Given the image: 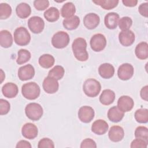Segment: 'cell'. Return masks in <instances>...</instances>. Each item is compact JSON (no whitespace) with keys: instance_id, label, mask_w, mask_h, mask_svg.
I'll use <instances>...</instances> for the list:
<instances>
[{"instance_id":"obj_1","label":"cell","mask_w":148,"mask_h":148,"mask_svg":"<svg viewBox=\"0 0 148 148\" xmlns=\"http://www.w3.org/2000/svg\"><path fill=\"white\" fill-rule=\"evenodd\" d=\"M86 40L82 38L75 39L72 45V49L75 57L80 61H86L88 58V53L86 50Z\"/></svg>"},{"instance_id":"obj_2","label":"cell","mask_w":148,"mask_h":148,"mask_svg":"<svg viewBox=\"0 0 148 148\" xmlns=\"http://www.w3.org/2000/svg\"><path fill=\"white\" fill-rule=\"evenodd\" d=\"M21 92L25 98L29 100H34L39 97L40 89L37 83L31 82L25 83L22 86Z\"/></svg>"},{"instance_id":"obj_3","label":"cell","mask_w":148,"mask_h":148,"mask_svg":"<svg viewBox=\"0 0 148 148\" xmlns=\"http://www.w3.org/2000/svg\"><path fill=\"white\" fill-rule=\"evenodd\" d=\"M83 90L84 94L88 97H95L101 91V85L96 79L90 78L84 82Z\"/></svg>"},{"instance_id":"obj_4","label":"cell","mask_w":148,"mask_h":148,"mask_svg":"<svg viewBox=\"0 0 148 148\" xmlns=\"http://www.w3.org/2000/svg\"><path fill=\"white\" fill-rule=\"evenodd\" d=\"M25 113L29 119L32 121H38L42 117L43 110L40 104L32 102L27 105L25 108Z\"/></svg>"},{"instance_id":"obj_5","label":"cell","mask_w":148,"mask_h":148,"mask_svg":"<svg viewBox=\"0 0 148 148\" xmlns=\"http://www.w3.org/2000/svg\"><path fill=\"white\" fill-rule=\"evenodd\" d=\"M14 40L18 46H26L31 40V35L26 28L18 27L14 32Z\"/></svg>"},{"instance_id":"obj_6","label":"cell","mask_w":148,"mask_h":148,"mask_svg":"<svg viewBox=\"0 0 148 148\" xmlns=\"http://www.w3.org/2000/svg\"><path fill=\"white\" fill-rule=\"evenodd\" d=\"M70 41L68 34L65 31H58L54 34L51 38V44L56 49H63L68 46Z\"/></svg>"},{"instance_id":"obj_7","label":"cell","mask_w":148,"mask_h":148,"mask_svg":"<svg viewBox=\"0 0 148 148\" xmlns=\"http://www.w3.org/2000/svg\"><path fill=\"white\" fill-rule=\"evenodd\" d=\"M90 44L93 51L99 52L105 48L106 46V39L103 34H97L91 37Z\"/></svg>"},{"instance_id":"obj_8","label":"cell","mask_w":148,"mask_h":148,"mask_svg":"<svg viewBox=\"0 0 148 148\" xmlns=\"http://www.w3.org/2000/svg\"><path fill=\"white\" fill-rule=\"evenodd\" d=\"M28 26L32 33L40 34L44 29L45 22L39 16H32L28 21Z\"/></svg>"},{"instance_id":"obj_9","label":"cell","mask_w":148,"mask_h":148,"mask_svg":"<svg viewBox=\"0 0 148 148\" xmlns=\"http://www.w3.org/2000/svg\"><path fill=\"white\" fill-rule=\"evenodd\" d=\"M95 112L92 108L89 106H83L78 111V117L84 123H89L94 119Z\"/></svg>"},{"instance_id":"obj_10","label":"cell","mask_w":148,"mask_h":148,"mask_svg":"<svg viewBox=\"0 0 148 148\" xmlns=\"http://www.w3.org/2000/svg\"><path fill=\"white\" fill-rule=\"evenodd\" d=\"M134 73L133 66L129 63L121 65L117 70V76L122 80H128L131 79Z\"/></svg>"},{"instance_id":"obj_11","label":"cell","mask_w":148,"mask_h":148,"mask_svg":"<svg viewBox=\"0 0 148 148\" xmlns=\"http://www.w3.org/2000/svg\"><path fill=\"white\" fill-rule=\"evenodd\" d=\"M44 91L47 94L56 93L59 88V84L56 79L47 76L46 77L42 84Z\"/></svg>"},{"instance_id":"obj_12","label":"cell","mask_w":148,"mask_h":148,"mask_svg":"<svg viewBox=\"0 0 148 148\" xmlns=\"http://www.w3.org/2000/svg\"><path fill=\"white\" fill-rule=\"evenodd\" d=\"M35 75V69L31 64H27L19 68L18 70V77L21 81L30 80Z\"/></svg>"},{"instance_id":"obj_13","label":"cell","mask_w":148,"mask_h":148,"mask_svg":"<svg viewBox=\"0 0 148 148\" xmlns=\"http://www.w3.org/2000/svg\"><path fill=\"white\" fill-rule=\"evenodd\" d=\"M135 36L134 33L130 29L121 31L119 34V42L124 46H130L135 41Z\"/></svg>"},{"instance_id":"obj_14","label":"cell","mask_w":148,"mask_h":148,"mask_svg":"<svg viewBox=\"0 0 148 148\" xmlns=\"http://www.w3.org/2000/svg\"><path fill=\"white\" fill-rule=\"evenodd\" d=\"M134 106L133 99L128 95L120 97L117 101L118 108L123 112H127L131 110Z\"/></svg>"},{"instance_id":"obj_15","label":"cell","mask_w":148,"mask_h":148,"mask_svg":"<svg viewBox=\"0 0 148 148\" xmlns=\"http://www.w3.org/2000/svg\"><path fill=\"white\" fill-rule=\"evenodd\" d=\"M21 134L25 138L33 139L38 136V130L35 124L31 123H27L22 127Z\"/></svg>"},{"instance_id":"obj_16","label":"cell","mask_w":148,"mask_h":148,"mask_svg":"<svg viewBox=\"0 0 148 148\" xmlns=\"http://www.w3.org/2000/svg\"><path fill=\"white\" fill-rule=\"evenodd\" d=\"M100 18L97 14L90 13L87 14L83 18V24L88 29L95 28L99 24Z\"/></svg>"},{"instance_id":"obj_17","label":"cell","mask_w":148,"mask_h":148,"mask_svg":"<svg viewBox=\"0 0 148 148\" xmlns=\"http://www.w3.org/2000/svg\"><path fill=\"white\" fill-rule=\"evenodd\" d=\"M108 136L110 140L113 142L121 141L124 136V131L123 128L119 125H113L110 127Z\"/></svg>"},{"instance_id":"obj_18","label":"cell","mask_w":148,"mask_h":148,"mask_svg":"<svg viewBox=\"0 0 148 148\" xmlns=\"http://www.w3.org/2000/svg\"><path fill=\"white\" fill-rule=\"evenodd\" d=\"M109 128V125L103 120L98 119L95 120L91 125V131L94 134L101 135L105 134Z\"/></svg>"},{"instance_id":"obj_19","label":"cell","mask_w":148,"mask_h":148,"mask_svg":"<svg viewBox=\"0 0 148 148\" xmlns=\"http://www.w3.org/2000/svg\"><path fill=\"white\" fill-rule=\"evenodd\" d=\"M2 92L3 95L8 98H14L18 92L17 86L12 82L5 83L2 87Z\"/></svg>"},{"instance_id":"obj_20","label":"cell","mask_w":148,"mask_h":148,"mask_svg":"<svg viewBox=\"0 0 148 148\" xmlns=\"http://www.w3.org/2000/svg\"><path fill=\"white\" fill-rule=\"evenodd\" d=\"M119 20V15L115 12L108 13L105 17V25L108 29H114L117 28Z\"/></svg>"},{"instance_id":"obj_21","label":"cell","mask_w":148,"mask_h":148,"mask_svg":"<svg viewBox=\"0 0 148 148\" xmlns=\"http://www.w3.org/2000/svg\"><path fill=\"white\" fill-rule=\"evenodd\" d=\"M98 73L103 79H110L114 74V68L109 63H103L98 68Z\"/></svg>"},{"instance_id":"obj_22","label":"cell","mask_w":148,"mask_h":148,"mask_svg":"<svg viewBox=\"0 0 148 148\" xmlns=\"http://www.w3.org/2000/svg\"><path fill=\"white\" fill-rule=\"evenodd\" d=\"M107 114L110 121L113 123H118L123 119L124 112L120 110L117 106H114L109 109Z\"/></svg>"},{"instance_id":"obj_23","label":"cell","mask_w":148,"mask_h":148,"mask_svg":"<svg viewBox=\"0 0 148 148\" xmlns=\"http://www.w3.org/2000/svg\"><path fill=\"white\" fill-rule=\"evenodd\" d=\"M115 99V93L110 89L103 90L99 96V101L103 105L112 104Z\"/></svg>"},{"instance_id":"obj_24","label":"cell","mask_w":148,"mask_h":148,"mask_svg":"<svg viewBox=\"0 0 148 148\" xmlns=\"http://www.w3.org/2000/svg\"><path fill=\"white\" fill-rule=\"evenodd\" d=\"M16 13L17 16L20 18H26L30 16L31 8L28 3L22 2L16 6Z\"/></svg>"},{"instance_id":"obj_25","label":"cell","mask_w":148,"mask_h":148,"mask_svg":"<svg viewBox=\"0 0 148 148\" xmlns=\"http://www.w3.org/2000/svg\"><path fill=\"white\" fill-rule=\"evenodd\" d=\"M136 57L140 60H146L148 58V44L147 42H142L138 43L135 49Z\"/></svg>"},{"instance_id":"obj_26","label":"cell","mask_w":148,"mask_h":148,"mask_svg":"<svg viewBox=\"0 0 148 148\" xmlns=\"http://www.w3.org/2000/svg\"><path fill=\"white\" fill-rule=\"evenodd\" d=\"M13 44V37L11 33L6 29L0 32V45L3 48H9Z\"/></svg>"},{"instance_id":"obj_27","label":"cell","mask_w":148,"mask_h":148,"mask_svg":"<svg viewBox=\"0 0 148 148\" xmlns=\"http://www.w3.org/2000/svg\"><path fill=\"white\" fill-rule=\"evenodd\" d=\"M75 12V6L71 2L65 3L64 5H63L61 9V14L62 17L65 18H68L73 16Z\"/></svg>"},{"instance_id":"obj_28","label":"cell","mask_w":148,"mask_h":148,"mask_svg":"<svg viewBox=\"0 0 148 148\" xmlns=\"http://www.w3.org/2000/svg\"><path fill=\"white\" fill-rule=\"evenodd\" d=\"M64 27L67 30L76 29L80 24V18L77 16H73L68 18H65L62 21Z\"/></svg>"},{"instance_id":"obj_29","label":"cell","mask_w":148,"mask_h":148,"mask_svg":"<svg viewBox=\"0 0 148 148\" xmlns=\"http://www.w3.org/2000/svg\"><path fill=\"white\" fill-rule=\"evenodd\" d=\"M38 62L41 67L48 69L53 66L55 62V59L51 54H44L39 58Z\"/></svg>"},{"instance_id":"obj_30","label":"cell","mask_w":148,"mask_h":148,"mask_svg":"<svg viewBox=\"0 0 148 148\" xmlns=\"http://www.w3.org/2000/svg\"><path fill=\"white\" fill-rule=\"evenodd\" d=\"M44 17L46 20L49 22H55L60 17V12L55 7H51L44 12Z\"/></svg>"},{"instance_id":"obj_31","label":"cell","mask_w":148,"mask_h":148,"mask_svg":"<svg viewBox=\"0 0 148 148\" xmlns=\"http://www.w3.org/2000/svg\"><path fill=\"white\" fill-rule=\"evenodd\" d=\"M92 2L105 10H110L116 8L119 1L118 0H97L93 1Z\"/></svg>"},{"instance_id":"obj_32","label":"cell","mask_w":148,"mask_h":148,"mask_svg":"<svg viewBox=\"0 0 148 148\" xmlns=\"http://www.w3.org/2000/svg\"><path fill=\"white\" fill-rule=\"evenodd\" d=\"M136 121L139 123H147L148 121V110L140 108L136 110L134 114Z\"/></svg>"},{"instance_id":"obj_33","label":"cell","mask_w":148,"mask_h":148,"mask_svg":"<svg viewBox=\"0 0 148 148\" xmlns=\"http://www.w3.org/2000/svg\"><path fill=\"white\" fill-rule=\"evenodd\" d=\"M17 54L18 57L16 60V62L18 65H21L26 63L30 60L31 57V53L26 49H20L18 51Z\"/></svg>"},{"instance_id":"obj_34","label":"cell","mask_w":148,"mask_h":148,"mask_svg":"<svg viewBox=\"0 0 148 148\" xmlns=\"http://www.w3.org/2000/svg\"><path fill=\"white\" fill-rule=\"evenodd\" d=\"M65 73L64 68L61 65H56L52 69H51L49 73L48 76L52 77L56 80H58L61 79Z\"/></svg>"},{"instance_id":"obj_35","label":"cell","mask_w":148,"mask_h":148,"mask_svg":"<svg viewBox=\"0 0 148 148\" xmlns=\"http://www.w3.org/2000/svg\"><path fill=\"white\" fill-rule=\"evenodd\" d=\"M12 8L6 3L0 4V18L4 20L9 18L12 14Z\"/></svg>"},{"instance_id":"obj_36","label":"cell","mask_w":148,"mask_h":148,"mask_svg":"<svg viewBox=\"0 0 148 148\" xmlns=\"http://www.w3.org/2000/svg\"><path fill=\"white\" fill-rule=\"evenodd\" d=\"M136 138L145 139L148 141V129L145 126H139L135 131Z\"/></svg>"},{"instance_id":"obj_37","label":"cell","mask_w":148,"mask_h":148,"mask_svg":"<svg viewBox=\"0 0 148 148\" xmlns=\"http://www.w3.org/2000/svg\"><path fill=\"white\" fill-rule=\"evenodd\" d=\"M118 24L119 28L122 31L130 29V28L132 24V20L130 17H123L119 20Z\"/></svg>"},{"instance_id":"obj_38","label":"cell","mask_w":148,"mask_h":148,"mask_svg":"<svg viewBox=\"0 0 148 148\" xmlns=\"http://www.w3.org/2000/svg\"><path fill=\"white\" fill-rule=\"evenodd\" d=\"M38 148H54V143L52 140L48 138H44L40 139L38 145Z\"/></svg>"},{"instance_id":"obj_39","label":"cell","mask_w":148,"mask_h":148,"mask_svg":"<svg viewBox=\"0 0 148 148\" xmlns=\"http://www.w3.org/2000/svg\"><path fill=\"white\" fill-rule=\"evenodd\" d=\"M147 145L148 141L145 139L136 138L132 141L130 146L131 148H146L147 147Z\"/></svg>"},{"instance_id":"obj_40","label":"cell","mask_w":148,"mask_h":148,"mask_svg":"<svg viewBox=\"0 0 148 148\" xmlns=\"http://www.w3.org/2000/svg\"><path fill=\"white\" fill-rule=\"evenodd\" d=\"M34 6L38 10H44L49 6V1L47 0H35L34 1Z\"/></svg>"},{"instance_id":"obj_41","label":"cell","mask_w":148,"mask_h":148,"mask_svg":"<svg viewBox=\"0 0 148 148\" xmlns=\"http://www.w3.org/2000/svg\"><path fill=\"white\" fill-rule=\"evenodd\" d=\"M10 109V105L9 102L3 99H0V114L5 115L9 113Z\"/></svg>"},{"instance_id":"obj_42","label":"cell","mask_w":148,"mask_h":148,"mask_svg":"<svg viewBox=\"0 0 148 148\" xmlns=\"http://www.w3.org/2000/svg\"><path fill=\"white\" fill-rule=\"evenodd\" d=\"M81 148H86V147H97V145L95 142L91 138H86L84 139L80 145Z\"/></svg>"},{"instance_id":"obj_43","label":"cell","mask_w":148,"mask_h":148,"mask_svg":"<svg viewBox=\"0 0 148 148\" xmlns=\"http://www.w3.org/2000/svg\"><path fill=\"white\" fill-rule=\"evenodd\" d=\"M138 11L139 13L143 17H148V3H143L138 8Z\"/></svg>"},{"instance_id":"obj_44","label":"cell","mask_w":148,"mask_h":148,"mask_svg":"<svg viewBox=\"0 0 148 148\" xmlns=\"http://www.w3.org/2000/svg\"><path fill=\"white\" fill-rule=\"evenodd\" d=\"M16 148H31L32 146L31 143L25 140H21L18 141L16 146Z\"/></svg>"},{"instance_id":"obj_45","label":"cell","mask_w":148,"mask_h":148,"mask_svg":"<svg viewBox=\"0 0 148 148\" xmlns=\"http://www.w3.org/2000/svg\"><path fill=\"white\" fill-rule=\"evenodd\" d=\"M140 95L142 99L147 101L148 100V86H145L142 87L140 91Z\"/></svg>"},{"instance_id":"obj_46","label":"cell","mask_w":148,"mask_h":148,"mask_svg":"<svg viewBox=\"0 0 148 148\" xmlns=\"http://www.w3.org/2000/svg\"><path fill=\"white\" fill-rule=\"evenodd\" d=\"M123 3L128 7H134L138 3L137 0H123Z\"/></svg>"},{"instance_id":"obj_47","label":"cell","mask_w":148,"mask_h":148,"mask_svg":"<svg viewBox=\"0 0 148 148\" xmlns=\"http://www.w3.org/2000/svg\"><path fill=\"white\" fill-rule=\"evenodd\" d=\"M1 83H2L3 79H5V74L3 73V72L2 69H1Z\"/></svg>"}]
</instances>
